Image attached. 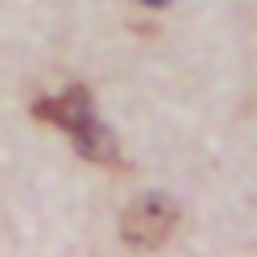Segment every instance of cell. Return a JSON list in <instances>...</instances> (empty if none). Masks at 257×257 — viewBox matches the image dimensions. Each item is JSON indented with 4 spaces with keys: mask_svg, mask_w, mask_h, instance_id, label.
Wrapping results in <instances>:
<instances>
[{
    "mask_svg": "<svg viewBox=\"0 0 257 257\" xmlns=\"http://www.w3.org/2000/svg\"><path fill=\"white\" fill-rule=\"evenodd\" d=\"M92 108H88V92L76 84V88H68V92H60V96H52V100H36L32 104V116H40V120H52V124H60V128H72L80 116H88Z\"/></svg>",
    "mask_w": 257,
    "mask_h": 257,
    "instance_id": "obj_3",
    "label": "cell"
},
{
    "mask_svg": "<svg viewBox=\"0 0 257 257\" xmlns=\"http://www.w3.org/2000/svg\"><path fill=\"white\" fill-rule=\"evenodd\" d=\"M145 4H165V0H145Z\"/></svg>",
    "mask_w": 257,
    "mask_h": 257,
    "instance_id": "obj_4",
    "label": "cell"
},
{
    "mask_svg": "<svg viewBox=\"0 0 257 257\" xmlns=\"http://www.w3.org/2000/svg\"><path fill=\"white\" fill-rule=\"evenodd\" d=\"M173 229H177V201L165 193H149L120 213V241L133 249H157L169 241Z\"/></svg>",
    "mask_w": 257,
    "mask_h": 257,
    "instance_id": "obj_1",
    "label": "cell"
},
{
    "mask_svg": "<svg viewBox=\"0 0 257 257\" xmlns=\"http://www.w3.org/2000/svg\"><path fill=\"white\" fill-rule=\"evenodd\" d=\"M72 141H76V149H80V157L84 161H100V165H116V137L88 112V116H80L72 128Z\"/></svg>",
    "mask_w": 257,
    "mask_h": 257,
    "instance_id": "obj_2",
    "label": "cell"
}]
</instances>
